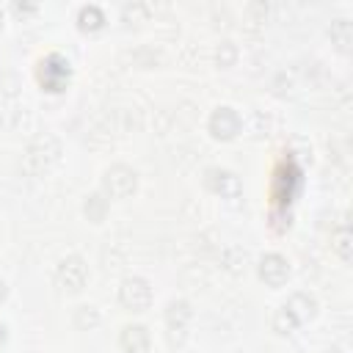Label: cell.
Listing matches in <instances>:
<instances>
[{
	"instance_id": "cell-1",
	"label": "cell",
	"mask_w": 353,
	"mask_h": 353,
	"mask_svg": "<svg viewBox=\"0 0 353 353\" xmlns=\"http://www.w3.org/2000/svg\"><path fill=\"white\" fill-rule=\"evenodd\" d=\"M149 298H152V292H149V287H146L141 279L124 281V287H121V301H124L127 306H132V309H143V306L149 303Z\"/></svg>"
},
{
	"instance_id": "cell-2",
	"label": "cell",
	"mask_w": 353,
	"mask_h": 353,
	"mask_svg": "<svg viewBox=\"0 0 353 353\" xmlns=\"http://www.w3.org/2000/svg\"><path fill=\"white\" fill-rule=\"evenodd\" d=\"M58 279L66 281L69 290H80V284H83V279H85V268H83V262H80V259H66V262L61 265Z\"/></svg>"
},
{
	"instance_id": "cell-3",
	"label": "cell",
	"mask_w": 353,
	"mask_h": 353,
	"mask_svg": "<svg viewBox=\"0 0 353 353\" xmlns=\"http://www.w3.org/2000/svg\"><path fill=\"white\" fill-rule=\"evenodd\" d=\"M212 130H215V135H223V138L234 135V130H237V116H234L229 108L218 110V113L212 116Z\"/></svg>"
},
{
	"instance_id": "cell-4",
	"label": "cell",
	"mask_w": 353,
	"mask_h": 353,
	"mask_svg": "<svg viewBox=\"0 0 353 353\" xmlns=\"http://www.w3.org/2000/svg\"><path fill=\"white\" fill-rule=\"evenodd\" d=\"M262 276L270 281V284H281L284 281V276H287V265H284V259L281 256H268L265 262H262Z\"/></svg>"
},
{
	"instance_id": "cell-5",
	"label": "cell",
	"mask_w": 353,
	"mask_h": 353,
	"mask_svg": "<svg viewBox=\"0 0 353 353\" xmlns=\"http://www.w3.org/2000/svg\"><path fill=\"white\" fill-rule=\"evenodd\" d=\"M121 342H124V347H127V350H132V353H143V350H146V331H143L141 325L127 328Z\"/></svg>"
},
{
	"instance_id": "cell-6",
	"label": "cell",
	"mask_w": 353,
	"mask_h": 353,
	"mask_svg": "<svg viewBox=\"0 0 353 353\" xmlns=\"http://www.w3.org/2000/svg\"><path fill=\"white\" fill-rule=\"evenodd\" d=\"M3 336H6V334H3V325H0V342H3Z\"/></svg>"
}]
</instances>
